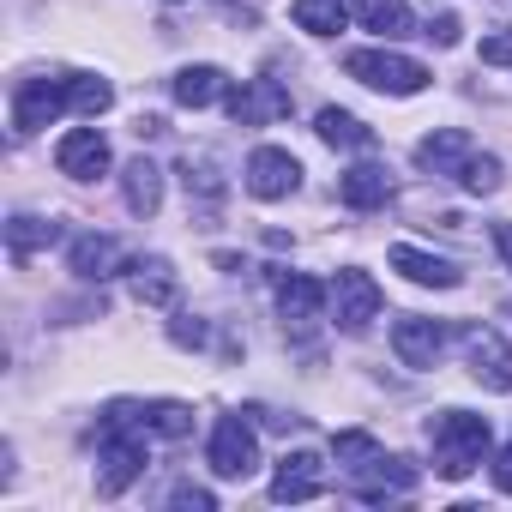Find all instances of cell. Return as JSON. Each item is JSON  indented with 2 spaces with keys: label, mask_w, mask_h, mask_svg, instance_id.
<instances>
[{
  "label": "cell",
  "mask_w": 512,
  "mask_h": 512,
  "mask_svg": "<svg viewBox=\"0 0 512 512\" xmlns=\"http://www.w3.org/2000/svg\"><path fill=\"white\" fill-rule=\"evenodd\" d=\"M326 302H332V290H326L320 278H302V272L278 278V314H284V320H320Z\"/></svg>",
  "instance_id": "obj_20"
},
{
  "label": "cell",
  "mask_w": 512,
  "mask_h": 512,
  "mask_svg": "<svg viewBox=\"0 0 512 512\" xmlns=\"http://www.w3.org/2000/svg\"><path fill=\"white\" fill-rule=\"evenodd\" d=\"M332 314H338V326L344 332H368L374 326V314H380V284L368 278V272H338L332 278Z\"/></svg>",
  "instance_id": "obj_8"
},
{
  "label": "cell",
  "mask_w": 512,
  "mask_h": 512,
  "mask_svg": "<svg viewBox=\"0 0 512 512\" xmlns=\"http://www.w3.org/2000/svg\"><path fill=\"white\" fill-rule=\"evenodd\" d=\"M67 260H73V272H79L85 284H103V278L121 272V241H109V235H79Z\"/></svg>",
  "instance_id": "obj_18"
},
{
  "label": "cell",
  "mask_w": 512,
  "mask_h": 512,
  "mask_svg": "<svg viewBox=\"0 0 512 512\" xmlns=\"http://www.w3.org/2000/svg\"><path fill=\"white\" fill-rule=\"evenodd\" d=\"M392 350H398V362L404 368H434L440 362V350H446V326L440 320H422V314H404L398 326H392Z\"/></svg>",
  "instance_id": "obj_11"
},
{
  "label": "cell",
  "mask_w": 512,
  "mask_h": 512,
  "mask_svg": "<svg viewBox=\"0 0 512 512\" xmlns=\"http://www.w3.org/2000/svg\"><path fill=\"white\" fill-rule=\"evenodd\" d=\"M344 73L362 79L368 91H386V97H416V91H428V67L410 61V55H392V49H356V55H344Z\"/></svg>",
  "instance_id": "obj_2"
},
{
  "label": "cell",
  "mask_w": 512,
  "mask_h": 512,
  "mask_svg": "<svg viewBox=\"0 0 512 512\" xmlns=\"http://www.w3.org/2000/svg\"><path fill=\"white\" fill-rule=\"evenodd\" d=\"M133 428H139V422H109V416H103V452H97L103 470H97V494H109V500H115L121 488H133V482L145 476V464H151V458H145V434H133Z\"/></svg>",
  "instance_id": "obj_3"
},
{
  "label": "cell",
  "mask_w": 512,
  "mask_h": 512,
  "mask_svg": "<svg viewBox=\"0 0 512 512\" xmlns=\"http://www.w3.org/2000/svg\"><path fill=\"white\" fill-rule=\"evenodd\" d=\"M61 109H73L67 79H19V91H13V133H37Z\"/></svg>",
  "instance_id": "obj_7"
},
{
  "label": "cell",
  "mask_w": 512,
  "mask_h": 512,
  "mask_svg": "<svg viewBox=\"0 0 512 512\" xmlns=\"http://www.w3.org/2000/svg\"><path fill=\"white\" fill-rule=\"evenodd\" d=\"M428 446H434V470L446 482H464L488 458V422L470 416V410H440L428 422Z\"/></svg>",
  "instance_id": "obj_1"
},
{
  "label": "cell",
  "mask_w": 512,
  "mask_h": 512,
  "mask_svg": "<svg viewBox=\"0 0 512 512\" xmlns=\"http://www.w3.org/2000/svg\"><path fill=\"white\" fill-rule=\"evenodd\" d=\"M332 452H338V464H344V470H362V464H374V458H380V440H374V434H362V428H344V434L332 440Z\"/></svg>",
  "instance_id": "obj_29"
},
{
  "label": "cell",
  "mask_w": 512,
  "mask_h": 512,
  "mask_svg": "<svg viewBox=\"0 0 512 512\" xmlns=\"http://www.w3.org/2000/svg\"><path fill=\"white\" fill-rule=\"evenodd\" d=\"M482 61H488V67H512V31L482 37Z\"/></svg>",
  "instance_id": "obj_33"
},
{
  "label": "cell",
  "mask_w": 512,
  "mask_h": 512,
  "mask_svg": "<svg viewBox=\"0 0 512 512\" xmlns=\"http://www.w3.org/2000/svg\"><path fill=\"white\" fill-rule=\"evenodd\" d=\"M338 199H344L350 211H374V205L392 199V175H386L380 163H356V169L338 181Z\"/></svg>",
  "instance_id": "obj_19"
},
{
  "label": "cell",
  "mask_w": 512,
  "mask_h": 512,
  "mask_svg": "<svg viewBox=\"0 0 512 512\" xmlns=\"http://www.w3.org/2000/svg\"><path fill=\"white\" fill-rule=\"evenodd\" d=\"M253 464H260V446H253L247 416H223V422L211 428V470H217L223 482H247Z\"/></svg>",
  "instance_id": "obj_5"
},
{
  "label": "cell",
  "mask_w": 512,
  "mask_h": 512,
  "mask_svg": "<svg viewBox=\"0 0 512 512\" xmlns=\"http://www.w3.org/2000/svg\"><path fill=\"white\" fill-rule=\"evenodd\" d=\"M494 247H500V260H506V272H512V223H494Z\"/></svg>",
  "instance_id": "obj_36"
},
{
  "label": "cell",
  "mask_w": 512,
  "mask_h": 512,
  "mask_svg": "<svg viewBox=\"0 0 512 512\" xmlns=\"http://www.w3.org/2000/svg\"><path fill=\"white\" fill-rule=\"evenodd\" d=\"M55 169L73 175V181H97V175L109 169V139H103L97 127H73V133H61V145H55Z\"/></svg>",
  "instance_id": "obj_10"
},
{
  "label": "cell",
  "mask_w": 512,
  "mask_h": 512,
  "mask_svg": "<svg viewBox=\"0 0 512 512\" xmlns=\"http://www.w3.org/2000/svg\"><path fill=\"white\" fill-rule=\"evenodd\" d=\"M55 241H61V223H49V217L19 211V217L7 223V247H13V260H31V253H43V247H55Z\"/></svg>",
  "instance_id": "obj_23"
},
{
  "label": "cell",
  "mask_w": 512,
  "mask_h": 512,
  "mask_svg": "<svg viewBox=\"0 0 512 512\" xmlns=\"http://www.w3.org/2000/svg\"><path fill=\"white\" fill-rule=\"evenodd\" d=\"M428 37H434L440 49H452V43H458V19H452V13H446V19H434V25H428Z\"/></svg>",
  "instance_id": "obj_34"
},
{
  "label": "cell",
  "mask_w": 512,
  "mask_h": 512,
  "mask_svg": "<svg viewBox=\"0 0 512 512\" xmlns=\"http://www.w3.org/2000/svg\"><path fill=\"white\" fill-rule=\"evenodd\" d=\"M392 272H404L410 284H428V290H458V266L452 260H440V253H422V247H410V241H398L392 253Z\"/></svg>",
  "instance_id": "obj_14"
},
{
  "label": "cell",
  "mask_w": 512,
  "mask_h": 512,
  "mask_svg": "<svg viewBox=\"0 0 512 512\" xmlns=\"http://www.w3.org/2000/svg\"><path fill=\"white\" fill-rule=\"evenodd\" d=\"M121 193H127V211L133 217H157V205H163V169L151 157H133L121 169Z\"/></svg>",
  "instance_id": "obj_17"
},
{
  "label": "cell",
  "mask_w": 512,
  "mask_h": 512,
  "mask_svg": "<svg viewBox=\"0 0 512 512\" xmlns=\"http://www.w3.org/2000/svg\"><path fill=\"white\" fill-rule=\"evenodd\" d=\"M223 103H229L235 127H272V121H284V115H290V91H284L278 79H247V85H229V91H223Z\"/></svg>",
  "instance_id": "obj_6"
},
{
  "label": "cell",
  "mask_w": 512,
  "mask_h": 512,
  "mask_svg": "<svg viewBox=\"0 0 512 512\" xmlns=\"http://www.w3.org/2000/svg\"><path fill=\"white\" fill-rule=\"evenodd\" d=\"M169 338H175L181 350H199V344H205V320H193V314H175V320H169Z\"/></svg>",
  "instance_id": "obj_31"
},
{
  "label": "cell",
  "mask_w": 512,
  "mask_h": 512,
  "mask_svg": "<svg viewBox=\"0 0 512 512\" xmlns=\"http://www.w3.org/2000/svg\"><path fill=\"white\" fill-rule=\"evenodd\" d=\"M350 476H356V500H368V506H380V500L416 488V464H410V458H386V452H380L374 464L350 470Z\"/></svg>",
  "instance_id": "obj_12"
},
{
  "label": "cell",
  "mask_w": 512,
  "mask_h": 512,
  "mask_svg": "<svg viewBox=\"0 0 512 512\" xmlns=\"http://www.w3.org/2000/svg\"><path fill=\"white\" fill-rule=\"evenodd\" d=\"M169 500H175V506H187V512H211V506H217V494H211V488H193V482H181Z\"/></svg>",
  "instance_id": "obj_32"
},
{
  "label": "cell",
  "mask_w": 512,
  "mask_h": 512,
  "mask_svg": "<svg viewBox=\"0 0 512 512\" xmlns=\"http://www.w3.org/2000/svg\"><path fill=\"white\" fill-rule=\"evenodd\" d=\"M464 362L470 374L488 386V392H512V344L494 332V326H464Z\"/></svg>",
  "instance_id": "obj_4"
},
{
  "label": "cell",
  "mask_w": 512,
  "mask_h": 512,
  "mask_svg": "<svg viewBox=\"0 0 512 512\" xmlns=\"http://www.w3.org/2000/svg\"><path fill=\"white\" fill-rule=\"evenodd\" d=\"M494 488H500V494H512V446L494 458Z\"/></svg>",
  "instance_id": "obj_35"
},
{
  "label": "cell",
  "mask_w": 512,
  "mask_h": 512,
  "mask_svg": "<svg viewBox=\"0 0 512 512\" xmlns=\"http://www.w3.org/2000/svg\"><path fill=\"white\" fill-rule=\"evenodd\" d=\"M290 19L308 31V37H338L344 31V0H296V7H290Z\"/></svg>",
  "instance_id": "obj_25"
},
{
  "label": "cell",
  "mask_w": 512,
  "mask_h": 512,
  "mask_svg": "<svg viewBox=\"0 0 512 512\" xmlns=\"http://www.w3.org/2000/svg\"><path fill=\"white\" fill-rule=\"evenodd\" d=\"M145 434L187 440V434H193V410H187V404H175V398H157V404H145Z\"/></svg>",
  "instance_id": "obj_26"
},
{
  "label": "cell",
  "mask_w": 512,
  "mask_h": 512,
  "mask_svg": "<svg viewBox=\"0 0 512 512\" xmlns=\"http://www.w3.org/2000/svg\"><path fill=\"white\" fill-rule=\"evenodd\" d=\"M458 181H464L470 193H494V187H500V157H470Z\"/></svg>",
  "instance_id": "obj_30"
},
{
  "label": "cell",
  "mask_w": 512,
  "mask_h": 512,
  "mask_svg": "<svg viewBox=\"0 0 512 512\" xmlns=\"http://www.w3.org/2000/svg\"><path fill=\"white\" fill-rule=\"evenodd\" d=\"M350 13L368 31H380V37H404L410 31V7H404V0H350Z\"/></svg>",
  "instance_id": "obj_24"
},
{
  "label": "cell",
  "mask_w": 512,
  "mask_h": 512,
  "mask_svg": "<svg viewBox=\"0 0 512 512\" xmlns=\"http://www.w3.org/2000/svg\"><path fill=\"white\" fill-rule=\"evenodd\" d=\"M67 91H73V109L79 115H103L115 103V85L97 79V73H67Z\"/></svg>",
  "instance_id": "obj_27"
},
{
  "label": "cell",
  "mask_w": 512,
  "mask_h": 512,
  "mask_svg": "<svg viewBox=\"0 0 512 512\" xmlns=\"http://www.w3.org/2000/svg\"><path fill=\"white\" fill-rule=\"evenodd\" d=\"M314 133H320L332 151H368V145H374V127H362L350 109H320V115H314Z\"/></svg>",
  "instance_id": "obj_21"
},
{
  "label": "cell",
  "mask_w": 512,
  "mask_h": 512,
  "mask_svg": "<svg viewBox=\"0 0 512 512\" xmlns=\"http://www.w3.org/2000/svg\"><path fill=\"white\" fill-rule=\"evenodd\" d=\"M302 187V163L290 157V151H278V145H260L247 157V193L253 199H290Z\"/></svg>",
  "instance_id": "obj_9"
},
{
  "label": "cell",
  "mask_w": 512,
  "mask_h": 512,
  "mask_svg": "<svg viewBox=\"0 0 512 512\" xmlns=\"http://www.w3.org/2000/svg\"><path fill=\"white\" fill-rule=\"evenodd\" d=\"M169 91H175V103H181V109H205V103H217V97L229 91V79H223L217 67H181Z\"/></svg>",
  "instance_id": "obj_22"
},
{
  "label": "cell",
  "mask_w": 512,
  "mask_h": 512,
  "mask_svg": "<svg viewBox=\"0 0 512 512\" xmlns=\"http://www.w3.org/2000/svg\"><path fill=\"white\" fill-rule=\"evenodd\" d=\"M470 157H476V151H470V133H464V127H440V133H428V139L416 145V163L434 169V175H464Z\"/></svg>",
  "instance_id": "obj_15"
},
{
  "label": "cell",
  "mask_w": 512,
  "mask_h": 512,
  "mask_svg": "<svg viewBox=\"0 0 512 512\" xmlns=\"http://www.w3.org/2000/svg\"><path fill=\"white\" fill-rule=\"evenodd\" d=\"M127 284H133V302H139V308H169V302H175V266L163 260V253L133 260V266H127Z\"/></svg>",
  "instance_id": "obj_16"
},
{
  "label": "cell",
  "mask_w": 512,
  "mask_h": 512,
  "mask_svg": "<svg viewBox=\"0 0 512 512\" xmlns=\"http://www.w3.org/2000/svg\"><path fill=\"white\" fill-rule=\"evenodd\" d=\"M320 494H326V464L314 452H290L272 476V500L290 506V500H320Z\"/></svg>",
  "instance_id": "obj_13"
},
{
  "label": "cell",
  "mask_w": 512,
  "mask_h": 512,
  "mask_svg": "<svg viewBox=\"0 0 512 512\" xmlns=\"http://www.w3.org/2000/svg\"><path fill=\"white\" fill-rule=\"evenodd\" d=\"M181 181H187V199H199V205H217V199H223V175H217L205 157H199V163L187 157V163H181Z\"/></svg>",
  "instance_id": "obj_28"
}]
</instances>
